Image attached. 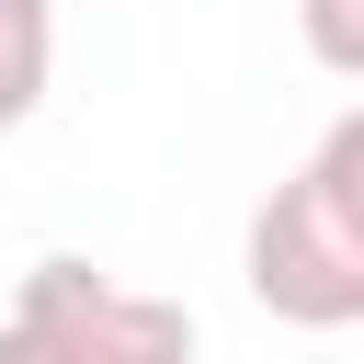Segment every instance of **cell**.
Listing matches in <instances>:
<instances>
[{
  "mask_svg": "<svg viewBox=\"0 0 364 364\" xmlns=\"http://www.w3.org/2000/svg\"><path fill=\"white\" fill-rule=\"evenodd\" d=\"M239 273L284 330H353L364 318V114H330V136L250 205Z\"/></svg>",
  "mask_w": 364,
  "mask_h": 364,
  "instance_id": "6da1fadb",
  "label": "cell"
},
{
  "mask_svg": "<svg viewBox=\"0 0 364 364\" xmlns=\"http://www.w3.org/2000/svg\"><path fill=\"white\" fill-rule=\"evenodd\" d=\"M11 330L80 353V364H193V307L182 296H148L80 250H46L23 284H11Z\"/></svg>",
  "mask_w": 364,
  "mask_h": 364,
  "instance_id": "7a4b0ae2",
  "label": "cell"
},
{
  "mask_svg": "<svg viewBox=\"0 0 364 364\" xmlns=\"http://www.w3.org/2000/svg\"><path fill=\"white\" fill-rule=\"evenodd\" d=\"M46 80H57V0H0V136L34 125Z\"/></svg>",
  "mask_w": 364,
  "mask_h": 364,
  "instance_id": "3957f363",
  "label": "cell"
},
{
  "mask_svg": "<svg viewBox=\"0 0 364 364\" xmlns=\"http://www.w3.org/2000/svg\"><path fill=\"white\" fill-rule=\"evenodd\" d=\"M296 23H307V57L330 80H364V0H296Z\"/></svg>",
  "mask_w": 364,
  "mask_h": 364,
  "instance_id": "277c9868",
  "label": "cell"
},
{
  "mask_svg": "<svg viewBox=\"0 0 364 364\" xmlns=\"http://www.w3.org/2000/svg\"><path fill=\"white\" fill-rule=\"evenodd\" d=\"M0 364H80V353H57V341H34V330L0 318Z\"/></svg>",
  "mask_w": 364,
  "mask_h": 364,
  "instance_id": "5b68a950",
  "label": "cell"
}]
</instances>
